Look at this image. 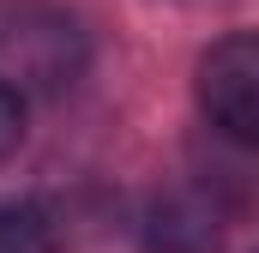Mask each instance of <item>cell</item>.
<instances>
[{"instance_id":"cell-2","label":"cell","mask_w":259,"mask_h":253,"mask_svg":"<svg viewBox=\"0 0 259 253\" xmlns=\"http://www.w3.org/2000/svg\"><path fill=\"white\" fill-rule=\"evenodd\" d=\"M145 247L151 253H217L223 247V229H217V217L199 205L193 193H169V199L151 205Z\"/></svg>"},{"instance_id":"cell-4","label":"cell","mask_w":259,"mask_h":253,"mask_svg":"<svg viewBox=\"0 0 259 253\" xmlns=\"http://www.w3.org/2000/svg\"><path fill=\"white\" fill-rule=\"evenodd\" d=\"M18 133H24V97L12 85H0V157L18 145Z\"/></svg>"},{"instance_id":"cell-3","label":"cell","mask_w":259,"mask_h":253,"mask_svg":"<svg viewBox=\"0 0 259 253\" xmlns=\"http://www.w3.org/2000/svg\"><path fill=\"white\" fill-rule=\"evenodd\" d=\"M0 253H55V229L36 205H0Z\"/></svg>"},{"instance_id":"cell-1","label":"cell","mask_w":259,"mask_h":253,"mask_svg":"<svg viewBox=\"0 0 259 253\" xmlns=\"http://www.w3.org/2000/svg\"><path fill=\"white\" fill-rule=\"evenodd\" d=\"M199 109L223 139L259 151V30L223 36L199 55Z\"/></svg>"}]
</instances>
